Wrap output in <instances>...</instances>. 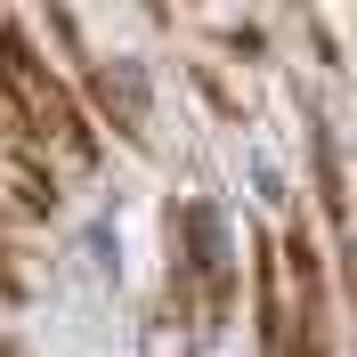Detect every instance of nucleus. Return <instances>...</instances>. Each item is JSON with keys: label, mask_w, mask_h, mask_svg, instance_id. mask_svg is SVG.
Returning <instances> with one entry per match:
<instances>
[{"label": "nucleus", "mask_w": 357, "mask_h": 357, "mask_svg": "<svg viewBox=\"0 0 357 357\" xmlns=\"http://www.w3.org/2000/svg\"><path fill=\"white\" fill-rule=\"evenodd\" d=\"M0 82H8V98H17L33 146H57L66 162H98V130H89L82 98L41 66V49L24 41V24H8V17H0Z\"/></svg>", "instance_id": "nucleus-1"}, {"label": "nucleus", "mask_w": 357, "mask_h": 357, "mask_svg": "<svg viewBox=\"0 0 357 357\" xmlns=\"http://www.w3.org/2000/svg\"><path fill=\"white\" fill-rule=\"evenodd\" d=\"M178 236L187 252L171 260V292L178 309H195L203 325H227V301H236V268H227V236H220V211L211 203H178Z\"/></svg>", "instance_id": "nucleus-2"}, {"label": "nucleus", "mask_w": 357, "mask_h": 357, "mask_svg": "<svg viewBox=\"0 0 357 357\" xmlns=\"http://www.w3.org/2000/svg\"><path fill=\"white\" fill-rule=\"evenodd\" d=\"M276 260H284V309H292L284 357H333V325H325V252H317V236L292 220L284 244H276Z\"/></svg>", "instance_id": "nucleus-3"}, {"label": "nucleus", "mask_w": 357, "mask_h": 357, "mask_svg": "<svg viewBox=\"0 0 357 357\" xmlns=\"http://www.w3.org/2000/svg\"><path fill=\"white\" fill-rule=\"evenodd\" d=\"M89 98H98V114L130 146H146V82H138V66H122V57L114 66H89Z\"/></svg>", "instance_id": "nucleus-4"}, {"label": "nucleus", "mask_w": 357, "mask_h": 357, "mask_svg": "<svg viewBox=\"0 0 357 357\" xmlns=\"http://www.w3.org/2000/svg\"><path fill=\"white\" fill-rule=\"evenodd\" d=\"M252 309H260V349L268 357H284L292 341V309H284V260H276V244H252Z\"/></svg>", "instance_id": "nucleus-5"}, {"label": "nucleus", "mask_w": 357, "mask_h": 357, "mask_svg": "<svg viewBox=\"0 0 357 357\" xmlns=\"http://www.w3.org/2000/svg\"><path fill=\"white\" fill-rule=\"evenodd\" d=\"M0 187H8V203H17L24 220H49V211H57V178L33 162V146H8V162H0Z\"/></svg>", "instance_id": "nucleus-6"}, {"label": "nucleus", "mask_w": 357, "mask_h": 357, "mask_svg": "<svg viewBox=\"0 0 357 357\" xmlns=\"http://www.w3.org/2000/svg\"><path fill=\"white\" fill-rule=\"evenodd\" d=\"M17 292H24V276L8 268V244H0V301H17Z\"/></svg>", "instance_id": "nucleus-7"}, {"label": "nucleus", "mask_w": 357, "mask_h": 357, "mask_svg": "<svg viewBox=\"0 0 357 357\" xmlns=\"http://www.w3.org/2000/svg\"><path fill=\"white\" fill-rule=\"evenodd\" d=\"M0 357H24V349H17V341H0Z\"/></svg>", "instance_id": "nucleus-8"}]
</instances>
